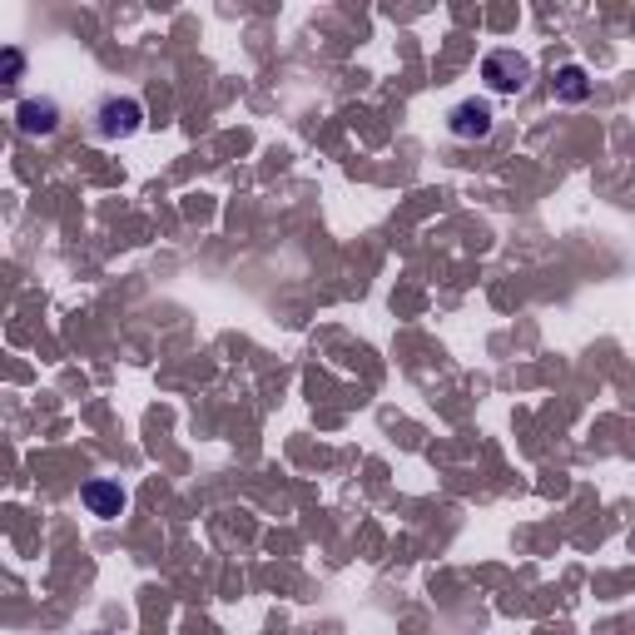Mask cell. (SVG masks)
I'll return each mask as SVG.
<instances>
[{"label": "cell", "instance_id": "obj_4", "mask_svg": "<svg viewBox=\"0 0 635 635\" xmlns=\"http://www.w3.org/2000/svg\"><path fill=\"white\" fill-rule=\"evenodd\" d=\"M80 502H85V511L90 516H100V521H115L120 511L129 507L125 487L120 482H105V477H95V482H85V492H80Z\"/></svg>", "mask_w": 635, "mask_h": 635}, {"label": "cell", "instance_id": "obj_8", "mask_svg": "<svg viewBox=\"0 0 635 635\" xmlns=\"http://www.w3.org/2000/svg\"><path fill=\"white\" fill-rule=\"evenodd\" d=\"M100 635H105V631H100Z\"/></svg>", "mask_w": 635, "mask_h": 635}, {"label": "cell", "instance_id": "obj_5", "mask_svg": "<svg viewBox=\"0 0 635 635\" xmlns=\"http://www.w3.org/2000/svg\"><path fill=\"white\" fill-rule=\"evenodd\" d=\"M15 125H20V134H55V125H60V105H55L50 95H40V100H20V105H15Z\"/></svg>", "mask_w": 635, "mask_h": 635}, {"label": "cell", "instance_id": "obj_1", "mask_svg": "<svg viewBox=\"0 0 635 635\" xmlns=\"http://www.w3.org/2000/svg\"><path fill=\"white\" fill-rule=\"evenodd\" d=\"M90 125L105 144H120V139H134L144 129V105L134 95H105L95 110H90Z\"/></svg>", "mask_w": 635, "mask_h": 635}, {"label": "cell", "instance_id": "obj_2", "mask_svg": "<svg viewBox=\"0 0 635 635\" xmlns=\"http://www.w3.org/2000/svg\"><path fill=\"white\" fill-rule=\"evenodd\" d=\"M482 80H487L492 95H521V90L531 85V60L516 55V50H487Z\"/></svg>", "mask_w": 635, "mask_h": 635}, {"label": "cell", "instance_id": "obj_3", "mask_svg": "<svg viewBox=\"0 0 635 635\" xmlns=\"http://www.w3.org/2000/svg\"><path fill=\"white\" fill-rule=\"evenodd\" d=\"M492 100H457L452 110H447V129H452V139H462V144H472V139H487L492 134Z\"/></svg>", "mask_w": 635, "mask_h": 635}, {"label": "cell", "instance_id": "obj_7", "mask_svg": "<svg viewBox=\"0 0 635 635\" xmlns=\"http://www.w3.org/2000/svg\"><path fill=\"white\" fill-rule=\"evenodd\" d=\"M20 70H25V55H20L15 45H5V85H15V80H20Z\"/></svg>", "mask_w": 635, "mask_h": 635}, {"label": "cell", "instance_id": "obj_6", "mask_svg": "<svg viewBox=\"0 0 635 635\" xmlns=\"http://www.w3.org/2000/svg\"><path fill=\"white\" fill-rule=\"evenodd\" d=\"M551 90H556V100H566V105H581V100L591 95V75H586V65H561Z\"/></svg>", "mask_w": 635, "mask_h": 635}]
</instances>
